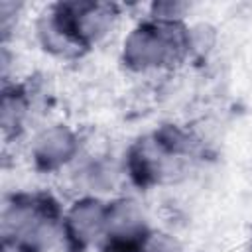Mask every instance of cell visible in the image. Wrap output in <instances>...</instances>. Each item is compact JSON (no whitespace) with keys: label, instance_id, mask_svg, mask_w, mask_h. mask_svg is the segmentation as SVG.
<instances>
[{"label":"cell","instance_id":"7a4b0ae2","mask_svg":"<svg viewBox=\"0 0 252 252\" xmlns=\"http://www.w3.org/2000/svg\"><path fill=\"white\" fill-rule=\"evenodd\" d=\"M102 222V211L98 203H81L75 207L71 215V226L77 234V238H89V234L96 232L98 224Z\"/></svg>","mask_w":252,"mask_h":252},{"label":"cell","instance_id":"6da1fadb","mask_svg":"<svg viewBox=\"0 0 252 252\" xmlns=\"http://www.w3.org/2000/svg\"><path fill=\"white\" fill-rule=\"evenodd\" d=\"M171 51V41L158 30H138L126 47V55L134 65H150L161 61Z\"/></svg>","mask_w":252,"mask_h":252},{"label":"cell","instance_id":"3957f363","mask_svg":"<svg viewBox=\"0 0 252 252\" xmlns=\"http://www.w3.org/2000/svg\"><path fill=\"white\" fill-rule=\"evenodd\" d=\"M73 152V140L65 130H53L49 132L47 140L41 144L39 156L47 159V165L57 163L61 159H67V156Z\"/></svg>","mask_w":252,"mask_h":252}]
</instances>
